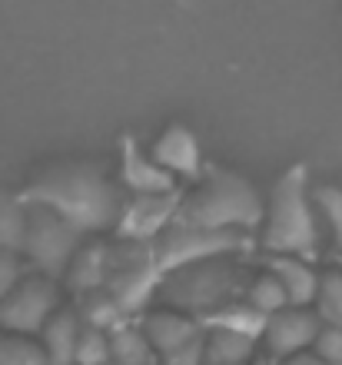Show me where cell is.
<instances>
[{
  "instance_id": "1",
  "label": "cell",
  "mask_w": 342,
  "mask_h": 365,
  "mask_svg": "<svg viewBox=\"0 0 342 365\" xmlns=\"http://www.w3.org/2000/svg\"><path fill=\"white\" fill-rule=\"evenodd\" d=\"M24 200L50 206L80 232H106L116 226L124 192L90 160H57L30 176Z\"/></svg>"
},
{
  "instance_id": "2",
  "label": "cell",
  "mask_w": 342,
  "mask_h": 365,
  "mask_svg": "<svg viewBox=\"0 0 342 365\" xmlns=\"http://www.w3.org/2000/svg\"><path fill=\"white\" fill-rule=\"evenodd\" d=\"M173 222L176 226H203V230L249 232L253 226L263 222V200L246 176L223 170V166H203L200 182L180 196Z\"/></svg>"
},
{
  "instance_id": "3",
  "label": "cell",
  "mask_w": 342,
  "mask_h": 365,
  "mask_svg": "<svg viewBox=\"0 0 342 365\" xmlns=\"http://www.w3.org/2000/svg\"><path fill=\"white\" fill-rule=\"evenodd\" d=\"M243 282H246V269L236 259V252H219V256L166 269L160 276L156 296L163 299V306H173L200 319L229 299H236Z\"/></svg>"
},
{
  "instance_id": "4",
  "label": "cell",
  "mask_w": 342,
  "mask_h": 365,
  "mask_svg": "<svg viewBox=\"0 0 342 365\" xmlns=\"http://www.w3.org/2000/svg\"><path fill=\"white\" fill-rule=\"evenodd\" d=\"M263 246L273 256H306L316 246V220L306 190V170L293 166L273 182L263 206Z\"/></svg>"
},
{
  "instance_id": "5",
  "label": "cell",
  "mask_w": 342,
  "mask_h": 365,
  "mask_svg": "<svg viewBox=\"0 0 342 365\" xmlns=\"http://www.w3.org/2000/svg\"><path fill=\"white\" fill-rule=\"evenodd\" d=\"M160 276H163V269H160V262H156L153 242L124 240V236H116V240L110 242L104 292L124 309L126 316L136 312V309H143L156 296Z\"/></svg>"
},
{
  "instance_id": "6",
  "label": "cell",
  "mask_w": 342,
  "mask_h": 365,
  "mask_svg": "<svg viewBox=\"0 0 342 365\" xmlns=\"http://www.w3.org/2000/svg\"><path fill=\"white\" fill-rule=\"evenodd\" d=\"M24 200V196H20ZM27 202V226H24V242H20V256L44 276L60 279L67 269L70 256L76 252L80 240L86 232H80L74 222H67L60 212L40 202Z\"/></svg>"
},
{
  "instance_id": "7",
  "label": "cell",
  "mask_w": 342,
  "mask_h": 365,
  "mask_svg": "<svg viewBox=\"0 0 342 365\" xmlns=\"http://www.w3.org/2000/svg\"><path fill=\"white\" fill-rule=\"evenodd\" d=\"M246 246L249 232L243 230H203V226H176V222H170L153 240V252L163 272L206 259V256H219V252H243Z\"/></svg>"
},
{
  "instance_id": "8",
  "label": "cell",
  "mask_w": 342,
  "mask_h": 365,
  "mask_svg": "<svg viewBox=\"0 0 342 365\" xmlns=\"http://www.w3.org/2000/svg\"><path fill=\"white\" fill-rule=\"evenodd\" d=\"M60 309V279L44 272H24L17 286L0 299V329L20 332V336H37L44 322Z\"/></svg>"
},
{
  "instance_id": "9",
  "label": "cell",
  "mask_w": 342,
  "mask_h": 365,
  "mask_svg": "<svg viewBox=\"0 0 342 365\" xmlns=\"http://www.w3.org/2000/svg\"><path fill=\"white\" fill-rule=\"evenodd\" d=\"M180 190L173 192H130L124 196L120 216H116L114 232L124 240L153 242L173 222V212L180 206Z\"/></svg>"
},
{
  "instance_id": "10",
  "label": "cell",
  "mask_w": 342,
  "mask_h": 365,
  "mask_svg": "<svg viewBox=\"0 0 342 365\" xmlns=\"http://www.w3.org/2000/svg\"><path fill=\"white\" fill-rule=\"evenodd\" d=\"M319 316L313 312V306H283L279 312L266 316V326H263V349L266 356H273L276 362L293 352H303V349L313 346L316 332H319Z\"/></svg>"
},
{
  "instance_id": "11",
  "label": "cell",
  "mask_w": 342,
  "mask_h": 365,
  "mask_svg": "<svg viewBox=\"0 0 342 365\" xmlns=\"http://www.w3.org/2000/svg\"><path fill=\"white\" fill-rule=\"evenodd\" d=\"M150 156L166 170L170 176H186V180H200L203 173V153H200V140L190 126L170 123L156 136Z\"/></svg>"
},
{
  "instance_id": "12",
  "label": "cell",
  "mask_w": 342,
  "mask_h": 365,
  "mask_svg": "<svg viewBox=\"0 0 342 365\" xmlns=\"http://www.w3.org/2000/svg\"><path fill=\"white\" fill-rule=\"evenodd\" d=\"M120 186L126 192H173L176 176H170L150 153H143L130 133L120 136Z\"/></svg>"
},
{
  "instance_id": "13",
  "label": "cell",
  "mask_w": 342,
  "mask_h": 365,
  "mask_svg": "<svg viewBox=\"0 0 342 365\" xmlns=\"http://www.w3.org/2000/svg\"><path fill=\"white\" fill-rule=\"evenodd\" d=\"M140 329H143V336H146V342H150V349L156 352V359L203 336L200 319L190 316V312H180V309H173V306H160V309H153V312H146Z\"/></svg>"
},
{
  "instance_id": "14",
  "label": "cell",
  "mask_w": 342,
  "mask_h": 365,
  "mask_svg": "<svg viewBox=\"0 0 342 365\" xmlns=\"http://www.w3.org/2000/svg\"><path fill=\"white\" fill-rule=\"evenodd\" d=\"M106 259H110V240H100L96 232L84 236L76 252L70 256L67 269L60 276V282L84 296V292H94V289H104V279H106Z\"/></svg>"
},
{
  "instance_id": "15",
  "label": "cell",
  "mask_w": 342,
  "mask_h": 365,
  "mask_svg": "<svg viewBox=\"0 0 342 365\" xmlns=\"http://www.w3.org/2000/svg\"><path fill=\"white\" fill-rule=\"evenodd\" d=\"M80 329H84L80 312H76V309H67V306H60L57 312L44 322V329L37 332V339H40V346H44V352H47L50 365H74Z\"/></svg>"
},
{
  "instance_id": "16",
  "label": "cell",
  "mask_w": 342,
  "mask_h": 365,
  "mask_svg": "<svg viewBox=\"0 0 342 365\" xmlns=\"http://www.w3.org/2000/svg\"><path fill=\"white\" fill-rule=\"evenodd\" d=\"M200 326L203 329H229V332H236V336H246V339H256L263 336V326H266V316L259 312L253 302H239V299H229L223 302L219 309L200 316Z\"/></svg>"
},
{
  "instance_id": "17",
  "label": "cell",
  "mask_w": 342,
  "mask_h": 365,
  "mask_svg": "<svg viewBox=\"0 0 342 365\" xmlns=\"http://www.w3.org/2000/svg\"><path fill=\"white\" fill-rule=\"evenodd\" d=\"M269 269L283 282L289 306H313L316 282H319V272H316L313 266H306L299 256H273Z\"/></svg>"
},
{
  "instance_id": "18",
  "label": "cell",
  "mask_w": 342,
  "mask_h": 365,
  "mask_svg": "<svg viewBox=\"0 0 342 365\" xmlns=\"http://www.w3.org/2000/svg\"><path fill=\"white\" fill-rule=\"evenodd\" d=\"M256 356V339L236 336L229 329H203V359L219 365H249Z\"/></svg>"
},
{
  "instance_id": "19",
  "label": "cell",
  "mask_w": 342,
  "mask_h": 365,
  "mask_svg": "<svg viewBox=\"0 0 342 365\" xmlns=\"http://www.w3.org/2000/svg\"><path fill=\"white\" fill-rule=\"evenodd\" d=\"M106 339H110V362L114 365H153L156 362V352L150 349L140 326H124L120 322V326H114L106 332Z\"/></svg>"
},
{
  "instance_id": "20",
  "label": "cell",
  "mask_w": 342,
  "mask_h": 365,
  "mask_svg": "<svg viewBox=\"0 0 342 365\" xmlns=\"http://www.w3.org/2000/svg\"><path fill=\"white\" fill-rule=\"evenodd\" d=\"M313 312L319 316L323 326H342V269H326L319 272L313 296Z\"/></svg>"
},
{
  "instance_id": "21",
  "label": "cell",
  "mask_w": 342,
  "mask_h": 365,
  "mask_svg": "<svg viewBox=\"0 0 342 365\" xmlns=\"http://www.w3.org/2000/svg\"><path fill=\"white\" fill-rule=\"evenodd\" d=\"M0 365H50L37 336H20L0 329Z\"/></svg>"
},
{
  "instance_id": "22",
  "label": "cell",
  "mask_w": 342,
  "mask_h": 365,
  "mask_svg": "<svg viewBox=\"0 0 342 365\" xmlns=\"http://www.w3.org/2000/svg\"><path fill=\"white\" fill-rule=\"evenodd\" d=\"M246 302H253L263 316H273V312H279L283 306H289L283 282L276 279L273 269L263 272V276H256V279H249L246 282Z\"/></svg>"
},
{
  "instance_id": "23",
  "label": "cell",
  "mask_w": 342,
  "mask_h": 365,
  "mask_svg": "<svg viewBox=\"0 0 342 365\" xmlns=\"http://www.w3.org/2000/svg\"><path fill=\"white\" fill-rule=\"evenodd\" d=\"M27 226V202L14 196H0V250H17Z\"/></svg>"
},
{
  "instance_id": "24",
  "label": "cell",
  "mask_w": 342,
  "mask_h": 365,
  "mask_svg": "<svg viewBox=\"0 0 342 365\" xmlns=\"http://www.w3.org/2000/svg\"><path fill=\"white\" fill-rule=\"evenodd\" d=\"M106 362H110V339H106V332L84 322L80 339H76L74 365H106Z\"/></svg>"
},
{
  "instance_id": "25",
  "label": "cell",
  "mask_w": 342,
  "mask_h": 365,
  "mask_svg": "<svg viewBox=\"0 0 342 365\" xmlns=\"http://www.w3.org/2000/svg\"><path fill=\"white\" fill-rule=\"evenodd\" d=\"M313 196H316L319 212H323L326 222H329V230H333L336 250H339V256H342V186L326 182V186H316Z\"/></svg>"
},
{
  "instance_id": "26",
  "label": "cell",
  "mask_w": 342,
  "mask_h": 365,
  "mask_svg": "<svg viewBox=\"0 0 342 365\" xmlns=\"http://www.w3.org/2000/svg\"><path fill=\"white\" fill-rule=\"evenodd\" d=\"M316 356L329 365H342V326H319L313 346Z\"/></svg>"
},
{
  "instance_id": "27",
  "label": "cell",
  "mask_w": 342,
  "mask_h": 365,
  "mask_svg": "<svg viewBox=\"0 0 342 365\" xmlns=\"http://www.w3.org/2000/svg\"><path fill=\"white\" fill-rule=\"evenodd\" d=\"M24 256L17 250H0V299L17 286V279L24 276Z\"/></svg>"
},
{
  "instance_id": "28",
  "label": "cell",
  "mask_w": 342,
  "mask_h": 365,
  "mask_svg": "<svg viewBox=\"0 0 342 365\" xmlns=\"http://www.w3.org/2000/svg\"><path fill=\"white\" fill-rule=\"evenodd\" d=\"M156 365H203V336L156 359Z\"/></svg>"
},
{
  "instance_id": "29",
  "label": "cell",
  "mask_w": 342,
  "mask_h": 365,
  "mask_svg": "<svg viewBox=\"0 0 342 365\" xmlns=\"http://www.w3.org/2000/svg\"><path fill=\"white\" fill-rule=\"evenodd\" d=\"M279 365H329V362H323L313 349H303V352H293V356L279 359Z\"/></svg>"
},
{
  "instance_id": "30",
  "label": "cell",
  "mask_w": 342,
  "mask_h": 365,
  "mask_svg": "<svg viewBox=\"0 0 342 365\" xmlns=\"http://www.w3.org/2000/svg\"><path fill=\"white\" fill-rule=\"evenodd\" d=\"M249 365H279L273 356H253L249 359Z\"/></svg>"
},
{
  "instance_id": "31",
  "label": "cell",
  "mask_w": 342,
  "mask_h": 365,
  "mask_svg": "<svg viewBox=\"0 0 342 365\" xmlns=\"http://www.w3.org/2000/svg\"><path fill=\"white\" fill-rule=\"evenodd\" d=\"M203 365H219V362H206V359H203Z\"/></svg>"
}]
</instances>
